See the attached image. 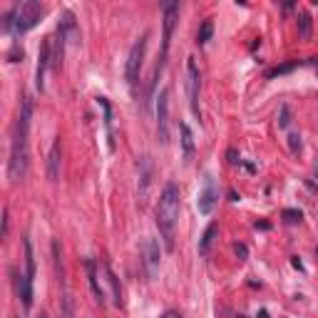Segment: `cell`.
Wrapping results in <instances>:
<instances>
[{"mask_svg": "<svg viewBox=\"0 0 318 318\" xmlns=\"http://www.w3.org/2000/svg\"><path fill=\"white\" fill-rule=\"evenodd\" d=\"M30 117H33V100L25 94L20 114L13 127V142H10V159H8V177L13 184H18L28 174V132H30Z\"/></svg>", "mask_w": 318, "mask_h": 318, "instance_id": "6da1fadb", "label": "cell"}, {"mask_svg": "<svg viewBox=\"0 0 318 318\" xmlns=\"http://www.w3.org/2000/svg\"><path fill=\"white\" fill-rule=\"evenodd\" d=\"M179 199H182L179 187L174 182H169L167 187L162 189L159 202H157V226H159V234L164 239L167 251H174V229L179 222V204H182Z\"/></svg>", "mask_w": 318, "mask_h": 318, "instance_id": "7a4b0ae2", "label": "cell"}, {"mask_svg": "<svg viewBox=\"0 0 318 318\" xmlns=\"http://www.w3.org/2000/svg\"><path fill=\"white\" fill-rule=\"evenodd\" d=\"M177 15H179V5H177V3H164V18H162V25H164V33H162V55L157 60L150 90H154V82L159 80V72H162V67H164V60H167V53H169V42H172V33H174V25H177Z\"/></svg>", "mask_w": 318, "mask_h": 318, "instance_id": "3957f363", "label": "cell"}, {"mask_svg": "<svg viewBox=\"0 0 318 318\" xmlns=\"http://www.w3.org/2000/svg\"><path fill=\"white\" fill-rule=\"evenodd\" d=\"M40 15H42V5L38 0H25L15 5V28H13V35H22L28 30H33L38 25Z\"/></svg>", "mask_w": 318, "mask_h": 318, "instance_id": "277c9868", "label": "cell"}, {"mask_svg": "<svg viewBox=\"0 0 318 318\" xmlns=\"http://www.w3.org/2000/svg\"><path fill=\"white\" fill-rule=\"evenodd\" d=\"M147 42H150V33H144L142 38L132 45L130 55H127V65H125V77H127V85L134 87L139 72H142V65H144V55H147Z\"/></svg>", "mask_w": 318, "mask_h": 318, "instance_id": "5b68a950", "label": "cell"}, {"mask_svg": "<svg viewBox=\"0 0 318 318\" xmlns=\"http://www.w3.org/2000/svg\"><path fill=\"white\" fill-rule=\"evenodd\" d=\"M199 85H202V75L197 67V60L189 57L187 60V90H189V107L194 117H199Z\"/></svg>", "mask_w": 318, "mask_h": 318, "instance_id": "8992f818", "label": "cell"}, {"mask_svg": "<svg viewBox=\"0 0 318 318\" xmlns=\"http://www.w3.org/2000/svg\"><path fill=\"white\" fill-rule=\"evenodd\" d=\"M216 202H219V189H216V182H214V177H211V174H206V177H204V187H202V191H199V199H197L199 214L209 216V214L214 211Z\"/></svg>", "mask_w": 318, "mask_h": 318, "instance_id": "52a82bcc", "label": "cell"}, {"mask_svg": "<svg viewBox=\"0 0 318 318\" xmlns=\"http://www.w3.org/2000/svg\"><path fill=\"white\" fill-rule=\"evenodd\" d=\"M157 137L162 144L169 142V90H162L157 97Z\"/></svg>", "mask_w": 318, "mask_h": 318, "instance_id": "ba28073f", "label": "cell"}, {"mask_svg": "<svg viewBox=\"0 0 318 318\" xmlns=\"http://www.w3.org/2000/svg\"><path fill=\"white\" fill-rule=\"evenodd\" d=\"M50 50H53V40H42V45H40V55H38V70H35V87H38L40 92L45 90V72H47V65H53V55H50Z\"/></svg>", "mask_w": 318, "mask_h": 318, "instance_id": "9c48e42d", "label": "cell"}, {"mask_svg": "<svg viewBox=\"0 0 318 318\" xmlns=\"http://www.w3.org/2000/svg\"><path fill=\"white\" fill-rule=\"evenodd\" d=\"M142 256H144L147 274L154 276L157 268H159V243L154 241V239H144V243H142Z\"/></svg>", "mask_w": 318, "mask_h": 318, "instance_id": "30bf717a", "label": "cell"}, {"mask_svg": "<svg viewBox=\"0 0 318 318\" xmlns=\"http://www.w3.org/2000/svg\"><path fill=\"white\" fill-rule=\"evenodd\" d=\"M85 268H87V281H90V288H92V296L94 301L102 306L105 303V288L100 286V263H94L92 259H85Z\"/></svg>", "mask_w": 318, "mask_h": 318, "instance_id": "8fae6325", "label": "cell"}, {"mask_svg": "<svg viewBox=\"0 0 318 318\" xmlns=\"http://www.w3.org/2000/svg\"><path fill=\"white\" fill-rule=\"evenodd\" d=\"M60 162H62V144H60V137H55L53 150L47 154V179L50 182L60 179Z\"/></svg>", "mask_w": 318, "mask_h": 318, "instance_id": "7c38bea8", "label": "cell"}, {"mask_svg": "<svg viewBox=\"0 0 318 318\" xmlns=\"http://www.w3.org/2000/svg\"><path fill=\"white\" fill-rule=\"evenodd\" d=\"M57 33L65 38L67 45H77V40H80V33H77V25H75V15L72 13H65L62 20H60V28H57Z\"/></svg>", "mask_w": 318, "mask_h": 318, "instance_id": "4fadbf2b", "label": "cell"}, {"mask_svg": "<svg viewBox=\"0 0 318 318\" xmlns=\"http://www.w3.org/2000/svg\"><path fill=\"white\" fill-rule=\"evenodd\" d=\"M13 276H15V291L22 299V306L30 308L33 306V279H28L25 274H18V271H13Z\"/></svg>", "mask_w": 318, "mask_h": 318, "instance_id": "5bb4252c", "label": "cell"}, {"mask_svg": "<svg viewBox=\"0 0 318 318\" xmlns=\"http://www.w3.org/2000/svg\"><path fill=\"white\" fill-rule=\"evenodd\" d=\"M97 105L102 107V112H105V130H107V147L110 152H114L117 147V142H114V130H112V105H110V100L107 97H97Z\"/></svg>", "mask_w": 318, "mask_h": 318, "instance_id": "9a60e30c", "label": "cell"}, {"mask_svg": "<svg viewBox=\"0 0 318 318\" xmlns=\"http://www.w3.org/2000/svg\"><path fill=\"white\" fill-rule=\"evenodd\" d=\"M100 271L105 274V281H107V286H110V296H112L114 306H122V288H119V281L114 276V271L107 263H100Z\"/></svg>", "mask_w": 318, "mask_h": 318, "instance_id": "2e32d148", "label": "cell"}, {"mask_svg": "<svg viewBox=\"0 0 318 318\" xmlns=\"http://www.w3.org/2000/svg\"><path fill=\"white\" fill-rule=\"evenodd\" d=\"M179 132H182V147H184V162H189L194 157V134L189 130V125H179Z\"/></svg>", "mask_w": 318, "mask_h": 318, "instance_id": "e0dca14e", "label": "cell"}, {"mask_svg": "<svg viewBox=\"0 0 318 318\" xmlns=\"http://www.w3.org/2000/svg\"><path fill=\"white\" fill-rule=\"evenodd\" d=\"M216 231H219V226H216V224H209V226H206L204 236H202V241H199V254H202V256H206V254L211 251V243H214Z\"/></svg>", "mask_w": 318, "mask_h": 318, "instance_id": "ac0fdd59", "label": "cell"}, {"mask_svg": "<svg viewBox=\"0 0 318 318\" xmlns=\"http://www.w3.org/2000/svg\"><path fill=\"white\" fill-rule=\"evenodd\" d=\"M22 246H25V276H28V279H35V254H33L30 239H25Z\"/></svg>", "mask_w": 318, "mask_h": 318, "instance_id": "d6986e66", "label": "cell"}, {"mask_svg": "<svg viewBox=\"0 0 318 318\" xmlns=\"http://www.w3.org/2000/svg\"><path fill=\"white\" fill-rule=\"evenodd\" d=\"M299 35H301V40L313 38V20H311L308 13H299Z\"/></svg>", "mask_w": 318, "mask_h": 318, "instance_id": "ffe728a7", "label": "cell"}, {"mask_svg": "<svg viewBox=\"0 0 318 318\" xmlns=\"http://www.w3.org/2000/svg\"><path fill=\"white\" fill-rule=\"evenodd\" d=\"M53 259H55V271H57V281L65 283V266H62V249L60 243L53 241Z\"/></svg>", "mask_w": 318, "mask_h": 318, "instance_id": "44dd1931", "label": "cell"}, {"mask_svg": "<svg viewBox=\"0 0 318 318\" xmlns=\"http://www.w3.org/2000/svg\"><path fill=\"white\" fill-rule=\"evenodd\" d=\"M211 35H214V22L206 18L204 22H202V28H199V33H197V42H199V45H206V42L211 40Z\"/></svg>", "mask_w": 318, "mask_h": 318, "instance_id": "7402d4cb", "label": "cell"}, {"mask_svg": "<svg viewBox=\"0 0 318 318\" xmlns=\"http://www.w3.org/2000/svg\"><path fill=\"white\" fill-rule=\"evenodd\" d=\"M296 67H299V60H291V62H283V65H279V67L268 70V72H266V77H268V80H274V77L286 75V72H291V70H296Z\"/></svg>", "mask_w": 318, "mask_h": 318, "instance_id": "603a6c76", "label": "cell"}, {"mask_svg": "<svg viewBox=\"0 0 318 318\" xmlns=\"http://www.w3.org/2000/svg\"><path fill=\"white\" fill-rule=\"evenodd\" d=\"M281 216H283V222H286V224H299L301 219H303V214H301L299 209H283V214H281Z\"/></svg>", "mask_w": 318, "mask_h": 318, "instance_id": "cb8c5ba5", "label": "cell"}, {"mask_svg": "<svg viewBox=\"0 0 318 318\" xmlns=\"http://www.w3.org/2000/svg\"><path fill=\"white\" fill-rule=\"evenodd\" d=\"M291 125V110H288V105H281L279 110V127L281 130H286Z\"/></svg>", "mask_w": 318, "mask_h": 318, "instance_id": "d4e9b609", "label": "cell"}, {"mask_svg": "<svg viewBox=\"0 0 318 318\" xmlns=\"http://www.w3.org/2000/svg\"><path fill=\"white\" fill-rule=\"evenodd\" d=\"M288 147H291L293 154H299V152H301V137L296 134V132H291V134H288Z\"/></svg>", "mask_w": 318, "mask_h": 318, "instance_id": "484cf974", "label": "cell"}, {"mask_svg": "<svg viewBox=\"0 0 318 318\" xmlns=\"http://www.w3.org/2000/svg\"><path fill=\"white\" fill-rule=\"evenodd\" d=\"M8 60H10V62H18V60H22V47H18V45H15V47L8 53Z\"/></svg>", "mask_w": 318, "mask_h": 318, "instance_id": "4316f807", "label": "cell"}, {"mask_svg": "<svg viewBox=\"0 0 318 318\" xmlns=\"http://www.w3.org/2000/svg\"><path fill=\"white\" fill-rule=\"evenodd\" d=\"M234 251H236V256H239V259H249V249H246V243H236V246H234Z\"/></svg>", "mask_w": 318, "mask_h": 318, "instance_id": "83f0119b", "label": "cell"}, {"mask_svg": "<svg viewBox=\"0 0 318 318\" xmlns=\"http://www.w3.org/2000/svg\"><path fill=\"white\" fill-rule=\"evenodd\" d=\"M8 229H10V216H8V209H3V239L8 236Z\"/></svg>", "mask_w": 318, "mask_h": 318, "instance_id": "f1b7e54d", "label": "cell"}, {"mask_svg": "<svg viewBox=\"0 0 318 318\" xmlns=\"http://www.w3.org/2000/svg\"><path fill=\"white\" fill-rule=\"evenodd\" d=\"M226 157H229V164H239V162H241V159H239V152L234 150V147L226 152Z\"/></svg>", "mask_w": 318, "mask_h": 318, "instance_id": "f546056e", "label": "cell"}, {"mask_svg": "<svg viewBox=\"0 0 318 318\" xmlns=\"http://www.w3.org/2000/svg\"><path fill=\"white\" fill-rule=\"evenodd\" d=\"M159 318H182V313L179 311H167V313H162Z\"/></svg>", "mask_w": 318, "mask_h": 318, "instance_id": "4dcf8cb0", "label": "cell"}, {"mask_svg": "<svg viewBox=\"0 0 318 318\" xmlns=\"http://www.w3.org/2000/svg\"><path fill=\"white\" fill-rule=\"evenodd\" d=\"M256 229H263V231H266V229H271V224H268V222H256Z\"/></svg>", "mask_w": 318, "mask_h": 318, "instance_id": "1f68e13d", "label": "cell"}, {"mask_svg": "<svg viewBox=\"0 0 318 318\" xmlns=\"http://www.w3.org/2000/svg\"><path fill=\"white\" fill-rule=\"evenodd\" d=\"M259 318H268V313H266V311H261V313H259Z\"/></svg>", "mask_w": 318, "mask_h": 318, "instance_id": "d6a6232c", "label": "cell"}, {"mask_svg": "<svg viewBox=\"0 0 318 318\" xmlns=\"http://www.w3.org/2000/svg\"><path fill=\"white\" fill-rule=\"evenodd\" d=\"M313 177H316V182H318V167H316V169H313Z\"/></svg>", "mask_w": 318, "mask_h": 318, "instance_id": "836d02e7", "label": "cell"}, {"mask_svg": "<svg viewBox=\"0 0 318 318\" xmlns=\"http://www.w3.org/2000/svg\"><path fill=\"white\" fill-rule=\"evenodd\" d=\"M38 318H47V316H45V313H40V316Z\"/></svg>", "mask_w": 318, "mask_h": 318, "instance_id": "e575fe53", "label": "cell"}]
</instances>
